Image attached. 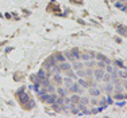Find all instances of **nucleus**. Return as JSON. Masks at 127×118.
Segmentation results:
<instances>
[{"mask_svg": "<svg viewBox=\"0 0 127 118\" xmlns=\"http://www.w3.org/2000/svg\"><path fill=\"white\" fill-rule=\"evenodd\" d=\"M116 28H118V32H119L120 35L127 36V27H125V26H118Z\"/></svg>", "mask_w": 127, "mask_h": 118, "instance_id": "f257e3e1", "label": "nucleus"}, {"mask_svg": "<svg viewBox=\"0 0 127 118\" xmlns=\"http://www.w3.org/2000/svg\"><path fill=\"white\" fill-rule=\"evenodd\" d=\"M93 74H95L96 79H97V81H100L101 78H103V75H104V71H103L101 68H99V70H96L95 72H93Z\"/></svg>", "mask_w": 127, "mask_h": 118, "instance_id": "f03ea898", "label": "nucleus"}, {"mask_svg": "<svg viewBox=\"0 0 127 118\" xmlns=\"http://www.w3.org/2000/svg\"><path fill=\"white\" fill-rule=\"evenodd\" d=\"M96 58H97L99 60H103V62H105L108 65V63H111V60L108 59V58H105L104 55H103V54H96Z\"/></svg>", "mask_w": 127, "mask_h": 118, "instance_id": "7ed1b4c3", "label": "nucleus"}, {"mask_svg": "<svg viewBox=\"0 0 127 118\" xmlns=\"http://www.w3.org/2000/svg\"><path fill=\"white\" fill-rule=\"evenodd\" d=\"M89 94L91 95H100V90H99V89H91L89 90Z\"/></svg>", "mask_w": 127, "mask_h": 118, "instance_id": "20e7f679", "label": "nucleus"}, {"mask_svg": "<svg viewBox=\"0 0 127 118\" xmlns=\"http://www.w3.org/2000/svg\"><path fill=\"white\" fill-rule=\"evenodd\" d=\"M105 91H107V93H111V91H112V90H114V86H112V83H108L107 84V86H105Z\"/></svg>", "mask_w": 127, "mask_h": 118, "instance_id": "39448f33", "label": "nucleus"}, {"mask_svg": "<svg viewBox=\"0 0 127 118\" xmlns=\"http://www.w3.org/2000/svg\"><path fill=\"white\" fill-rule=\"evenodd\" d=\"M118 78H127L126 71H118Z\"/></svg>", "mask_w": 127, "mask_h": 118, "instance_id": "423d86ee", "label": "nucleus"}, {"mask_svg": "<svg viewBox=\"0 0 127 118\" xmlns=\"http://www.w3.org/2000/svg\"><path fill=\"white\" fill-rule=\"evenodd\" d=\"M78 84H80V86H84V87H87L89 83H88V82H85L84 79H78Z\"/></svg>", "mask_w": 127, "mask_h": 118, "instance_id": "0eeeda50", "label": "nucleus"}, {"mask_svg": "<svg viewBox=\"0 0 127 118\" xmlns=\"http://www.w3.org/2000/svg\"><path fill=\"white\" fill-rule=\"evenodd\" d=\"M101 79L104 81V82H110V79H111V78H110V75H108V74H104V75H103V78H101Z\"/></svg>", "mask_w": 127, "mask_h": 118, "instance_id": "6e6552de", "label": "nucleus"}, {"mask_svg": "<svg viewBox=\"0 0 127 118\" xmlns=\"http://www.w3.org/2000/svg\"><path fill=\"white\" fill-rule=\"evenodd\" d=\"M122 98H125V95H123V94H116V95H115V99H122Z\"/></svg>", "mask_w": 127, "mask_h": 118, "instance_id": "1a4fd4ad", "label": "nucleus"}, {"mask_svg": "<svg viewBox=\"0 0 127 118\" xmlns=\"http://www.w3.org/2000/svg\"><path fill=\"white\" fill-rule=\"evenodd\" d=\"M115 63H116V65L119 66V67H123V63L120 62V60H115Z\"/></svg>", "mask_w": 127, "mask_h": 118, "instance_id": "9d476101", "label": "nucleus"}, {"mask_svg": "<svg viewBox=\"0 0 127 118\" xmlns=\"http://www.w3.org/2000/svg\"><path fill=\"white\" fill-rule=\"evenodd\" d=\"M91 103H92V105H96V103H97V99H91Z\"/></svg>", "mask_w": 127, "mask_h": 118, "instance_id": "9b49d317", "label": "nucleus"}, {"mask_svg": "<svg viewBox=\"0 0 127 118\" xmlns=\"http://www.w3.org/2000/svg\"><path fill=\"white\" fill-rule=\"evenodd\" d=\"M125 8H126V11H127V3H126V5H125Z\"/></svg>", "mask_w": 127, "mask_h": 118, "instance_id": "f8f14e48", "label": "nucleus"}, {"mask_svg": "<svg viewBox=\"0 0 127 118\" xmlns=\"http://www.w3.org/2000/svg\"><path fill=\"white\" fill-rule=\"evenodd\" d=\"M119 1H122V3H123V1H127V0H119Z\"/></svg>", "mask_w": 127, "mask_h": 118, "instance_id": "ddd939ff", "label": "nucleus"}, {"mask_svg": "<svg viewBox=\"0 0 127 118\" xmlns=\"http://www.w3.org/2000/svg\"><path fill=\"white\" fill-rule=\"evenodd\" d=\"M125 98H126V99H127V95H125Z\"/></svg>", "mask_w": 127, "mask_h": 118, "instance_id": "4468645a", "label": "nucleus"}, {"mask_svg": "<svg viewBox=\"0 0 127 118\" xmlns=\"http://www.w3.org/2000/svg\"><path fill=\"white\" fill-rule=\"evenodd\" d=\"M111 1H115V0H111Z\"/></svg>", "mask_w": 127, "mask_h": 118, "instance_id": "2eb2a0df", "label": "nucleus"}]
</instances>
